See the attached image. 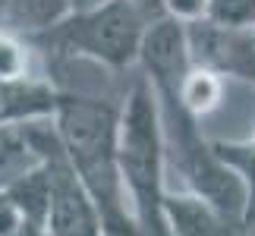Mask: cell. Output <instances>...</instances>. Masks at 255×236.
Returning a JSON list of instances; mask_svg holds the SVG:
<instances>
[{
	"mask_svg": "<svg viewBox=\"0 0 255 236\" xmlns=\"http://www.w3.org/2000/svg\"><path fill=\"white\" fill-rule=\"evenodd\" d=\"M120 111L123 104L117 101L63 88L51 123L101 214L104 236H139L120 173Z\"/></svg>",
	"mask_w": 255,
	"mask_h": 236,
	"instance_id": "cell-1",
	"label": "cell"
},
{
	"mask_svg": "<svg viewBox=\"0 0 255 236\" xmlns=\"http://www.w3.org/2000/svg\"><path fill=\"white\" fill-rule=\"evenodd\" d=\"M120 173L139 236H173L167 224V157L151 85L139 76L120 111Z\"/></svg>",
	"mask_w": 255,
	"mask_h": 236,
	"instance_id": "cell-2",
	"label": "cell"
},
{
	"mask_svg": "<svg viewBox=\"0 0 255 236\" xmlns=\"http://www.w3.org/2000/svg\"><path fill=\"white\" fill-rule=\"evenodd\" d=\"M151 19L135 0H104L88 9H73L60 22L28 38L35 51L85 60L104 66L111 73H123L139 63V51Z\"/></svg>",
	"mask_w": 255,
	"mask_h": 236,
	"instance_id": "cell-3",
	"label": "cell"
},
{
	"mask_svg": "<svg viewBox=\"0 0 255 236\" xmlns=\"http://www.w3.org/2000/svg\"><path fill=\"white\" fill-rule=\"evenodd\" d=\"M38 164L47 180V208H44V233L47 236H104L101 214L92 195L66 161L63 145L54 132L51 120H35L22 126Z\"/></svg>",
	"mask_w": 255,
	"mask_h": 236,
	"instance_id": "cell-4",
	"label": "cell"
},
{
	"mask_svg": "<svg viewBox=\"0 0 255 236\" xmlns=\"http://www.w3.org/2000/svg\"><path fill=\"white\" fill-rule=\"evenodd\" d=\"M192 66L211 70L214 76L237 79L255 88V32L252 28H227L208 19L186 22Z\"/></svg>",
	"mask_w": 255,
	"mask_h": 236,
	"instance_id": "cell-5",
	"label": "cell"
},
{
	"mask_svg": "<svg viewBox=\"0 0 255 236\" xmlns=\"http://www.w3.org/2000/svg\"><path fill=\"white\" fill-rule=\"evenodd\" d=\"M63 88L44 76L28 79H0V123L25 126L35 120H51L60 104Z\"/></svg>",
	"mask_w": 255,
	"mask_h": 236,
	"instance_id": "cell-6",
	"label": "cell"
},
{
	"mask_svg": "<svg viewBox=\"0 0 255 236\" xmlns=\"http://www.w3.org/2000/svg\"><path fill=\"white\" fill-rule=\"evenodd\" d=\"M167 224L173 236H243V224L218 211L189 189L167 192Z\"/></svg>",
	"mask_w": 255,
	"mask_h": 236,
	"instance_id": "cell-7",
	"label": "cell"
},
{
	"mask_svg": "<svg viewBox=\"0 0 255 236\" xmlns=\"http://www.w3.org/2000/svg\"><path fill=\"white\" fill-rule=\"evenodd\" d=\"M70 13L66 0H0V28L32 38Z\"/></svg>",
	"mask_w": 255,
	"mask_h": 236,
	"instance_id": "cell-8",
	"label": "cell"
},
{
	"mask_svg": "<svg viewBox=\"0 0 255 236\" xmlns=\"http://www.w3.org/2000/svg\"><path fill=\"white\" fill-rule=\"evenodd\" d=\"M224 79L214 76L211 70H202V66H189V73L183 76L180 88H176V101H180L192 117L205 120L211 111H218L224 101Z\"/></svg>",
	"mask_w": 255,
	"mask_h": 236,
	"instance_id": "cell-9",
	"label": "cell"
},
{
	"mask_svg": "<svg viewBox=\"0 0 255 236\" xmlns=\"http://www.w3.org/2000/svg\"><path fill=\"white\" fill-rule=\"evenodd\" d=\"M38 164V154L28 142L22 126H3L0 123V192L19 176H25Z\"/></svg>",
	"mask_w": 255,
	"mask_h": 236,
	"instance_id": "cell-10",
	"label": "cell"
},
{
	"mask_svg": "<svg viewBox=\"0 0 255 236\" xmlns=\"http://www.w3.org/2000/svg\"><path fill=\"white\" fill-rule=\"evenodd\" d=\"M35 57L38 51L28 44V38L3 32L0 28V79H28V76H41L35 70Z\"/></svg>",
	"mask_w": 255,
	"mask_h": 236,
	"instance_id": "cell-11",
	"label": "cell"
},
{
	"mask_svg": "<svg viewBox=\"0 0 255 236\" xmlns=\"http://www.w3.org/2000/svg\"><path fill=\"white\" fill-rule=\"evenodd\" d=\"M205 19L227 28H255V0H208Z\"/></svg>",
	"mask_w": 255,
	"mask_h": 236,
	"instance_id": "cell-12",
	"label": "cell"
},
{
	"mask_svg": "<svg viewBox=\"0 0 255 236\" xmlns=\"http://www.w3.org/2000/svg\"><path fill=\"white\" fill-rule=\"evenodd\" d=\"M161 13L176 22H195L208 13V0H161Z\"/></svg>",
	"mask_w": 255,
	"mask_h": 236,
	"instance_id": "cell-13",
	"label": "cell"
},
{
	"mask_svg": "<svg viewBox=\"0 0 255 236\" xmlns=\"http://www.w3.org/2000/svg\"><path fill=\"white\" fill-rule=\"evenodd\" d=\"M9 236H47V233H44L41 224H28V221H22V224H19V230L9 233Z\"/></svg>",
	"mask_w": 255,
	"mask_h": 236,
	"instance_id": "cell-14",
	"label": "cell"
},
{
	"mask_svg": "<svg viewBox=\"0 0 255 236\" xmlns=\"http://www.w3.org/2000/svg\"><path fill=\"white\" fill-rule=\"evenodd\" d=\"M135 3H139V6H142L148 16H154V19L164 16V13H161V0H135Z\"/></svg>",
	"mask_w": 255,
	"mask_h": 236,
	"instance_id": "cell-15",
	"label": "cell"
},
{
	"mask_svg": "<svg viewBox=\"0 0 255 236\" xmlns=\"http://www.w3.org/2000/svg\"><path fill=\"white\" fill-rule=\"evenodd\" d=\"M70 3V13L73 9H88V6H98V3H104V0H66Z\"/></svg>",
	"mask_w": 255,
	"mask_h": 236,
	"instance_id": "cell-16",
	"label": "cell"
},
{
	"mask_svg": "<svg viewBox=\"0 0 255 236\" xmlns=\"http://www.w3.org/2000/svg\"><path fill=\"white\" fill-rule=\"evenodd\" d=\"M252 32H255V28H252Z\"/></svg>",
	"mask_w": 255,
	"mask_h": 236,
	"instance_id": "cell-17",
	"label": "cell"
}]
</instances>
